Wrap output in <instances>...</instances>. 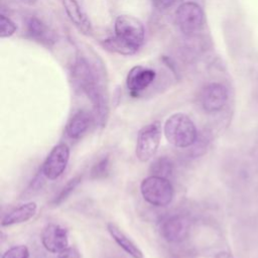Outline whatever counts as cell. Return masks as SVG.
<instances>
[{
  "mask_svg": "<svg viewBox=\"0 0 258 258\" xmlns=\"http://www.w3.org/2000/svg\"><path fill=\"white\" fill-rule=\"evenodd\" d=\"M73 78L90 99L96 123L101 127L106 126L109 117V100L98 74L86 59L79 58L73 70Z\"/></svg>",
  "mask_w": 258,
  "mask_h": 258,
  "instance_id": "6da1fadb",
  "label": "cell"
},
{
  "mask_svg": "<svg viewBox=\"0 0 258 258\" xmlns=\"http://www.w3.org/2000/svg\"><path fill=\"white\" fill-rule=\"evenodd\" d=\"M114 29L115 35L104 41V45L112 51L122 54H133L144 42V26L134 16H118L115 20Z\"/></svg>",
  "mask_w": 258,
  "mask_h": 258,
  "instance_id": "7a4b0ae2",
  "label": "cell"
},
{
  "mask_svg": "<svg viewBox=\"0 0 258 258\" xmlns=\"http://www.w3.org/2000/svg\"><path fill=\"white\" fill-rule=\"evenodd\" d=\"M163 133L166 140L178 148L189 147L198 139V130L194 121L183 113L169 116L164 123Z\"/></svg>",
  "mask_w": 258,
  "mask_h": 258,
  "instance_id": "3957f363",
  "label": "cell"
},
{
  "mask_svg": "<svg viewBox=\"0 0 258 258\" xmlns=\"http://www.w3.org/2000/svg\"><path fill=\"white\" fill-rule=\"evenodd\" d=\"M140 192L145 202L154 207H165L172 202L174 189L168 178L149 175L140 183Z\"/></svg>",
  "mask_w": 258,
  "mask_h": 258,
  "instance_id": "277c9868",
  "label": "cell"
},
{
  "mask_svg": "<svg viewBox=\"0 0 258 258\" xmlns=\"http://www.w3.org/2000/svg\"><path fill=\"white\" fill-rule=\"evenodd\" d=\"M161 134L162 129L159 121L149 123L138 131L135 154L141 162L148 161L155 155L160 144Z\"/></svg>",
  "mask_w": 258,
  "mask_h": 258,
  "instance_id": "5b68a950",
  "label": "cell"
},
{
  "mask_svg": "<svg viewBox=\"0 0 258 258\" xmlns=\"http://www.w3.org/2000/svg\"><path fill=\"white\" fill-rule=\"evenodd\" d=\"M204 11L202 7L191 1L184 2L175 11V19L179 29L186 34L194 33L200 29L204 22Z\"/></svg>",
  "mask_w": 258,
  "mask_h": 258,
  "instance_id": "8992f818",
  "label": "cell"
},
{
  "mask_svg": "<svg viewBox=\"0 0 258 258\" xmlns=\"http://www.w3.org/2000/svg\"><path fill=\"white\" fill-rule=\"evenodd\" d=\"M70 159V148L60 143L52 147L41 165V171L49 180L56 179L64 171Z\"/></svg>",
  "mask_w": 258,
  "mask_h": 258,
  "instance_id": "52a82bcc",
  "label": "cell"
},
{
  "mask_svg": "<svg viewBox=\"0 0 258 258\" xmlns=\"http://www.w3.org/2000/svg\"><path fill=\"white\" fill-rule=\"evenodd\" d=\"M190 230L187 216L176 214L166 218L160 225V235L168 243H180L186 239Z\"/></svg>",
  "mask_w": 258,
  "mask_h": 258,
  "instance_id": "ba28073f",
  "label": "cell"
},
{
  "mask_svg": "<svg viewBox=\"0 0 258 258\" xmlns=\"http://www.w3.org/2000/svg\"><path fill=\"white\" fill-rule=\"evenodd\" d=\"M228 101V90L220 83L207 85L201 94V104L208 113H215L222 110Z\"/></svg>",
  "mask_w": 258,
  "mask_h": 258,
  "instance_id": "9c48e42d",
  "label": "cell"
},
{
  "mask_svg": "<svg viewBox=\"0 0 258 258\" xmlns=\"http://www.w3.org/2000/svg\"><path fill=\"white\" fill-rule=\"evenodd\" d=\"M41 243L48 252L59 253L69 247L68 230L60 225L50 223L42 230Z\"/></svg>",
  "mask_w": 258,
  "mask_h": 258,
  "instance_id": "30bf717a",
  "label": "cell"
},
{
  "mask_svg": "<svg viewBox=\"0 0 258 258\" xmlns=\"http://www.w3.org/2000/svg\"><path fill=\"white\" fill-rule=\"evenodd\" d=\"M156 74L153 70L142 66L132 68L126 79V86L131 96H139L155 80Z\"/></svg>",
  "mask_w": 258,
  "mask_h": 258,
  "instance_id": "8fae6325",
  "label": "cell"
},
{
  "mask_svg": "<svg viewBox=\"0 0 258 258\" xmlns=\"http://www.w3.org/2000/svg\"><path fill=\"white\" fill-rule=\"evenodd\" d=\"M94 116L86 110L76 112L66 125V133L72 139H80L89 130Z\"/></svg>",
  "mask_w": 258,
  "mask_h": 258,
  "instance_id": "7c38bea8",
  "label": "cell"
},
{
  "mask_svg": "<svg viewBox=\"0 0 258 258\" xmlns=\"http://www.w3.org/2000/svg\"><path fill=\"white\" fill-rule=\"evenodd\" d=\"M37 211V206L34 202H28L8 212L1 221V226H12L21 224L32 219Z\"/></svg>",
  "mask_w": 258,
  "mask_h": 258,
  "instance_id": "4fadbf2b",
  "label": "cell"
},
{
  "mask_svg": "<svg viewBox=\"0 0 258 258\" xmlns=\"http://www.w3.org/2000/svg\"><path fill=\"white\" fill-rule=\"evenodd\" d=\"M107 230L113 240L119 245V247L122 248L132 258H143V253L141 249L115 224L108 223Z\"/></svg>",
  "mask_w": 258,
  "mask_h": 258,
  "instance_id": "5bb4252c",
  "label": "cell"
},
{
  "mask_svg": "<svg viewBox=\"0 0 258 258\" xmlns=\"http://www.w3.org/2000/svg\"><path fill=\"white\" fill-rule=\"evenodd\" d=\"M62 5L72 22L82 31L90 32L91 23L77 0H62Z\"/></svg>",
  "mask_w": 258,
  "mask_h": 258,
  "instance_id": "9a60e30c",
  "label": "cell"
},
{
  "mask_svg": "<svg viewBox=\"0 0 258 258\" xmlns=\"http://www.w3.org/2000/svg\"><path fill=\"white\" fill-rule=\"evenodd\" d=\"M173 162L168 156H160L153 160L150 165L149 171L151 175H156L164 178H168L173 172Z\"/></svg>",
  "mask_w": 258,
  "mask_h": 258,
  "instance_id": "2e32d148",
  "label": "cell"
},
{
  "mask_svg": "<svg viewBox=\"0 0 258 258\" xmlns=\"http://www.w3.org/2000/svg\"><path fill=\"white\" fill-rule=\"evenodd\" d=\"M82 181V175H77L73 178H71L61 188L60 190L55 195V197L52 200V205L58 206L61 203H63L70 196L71 194L75 190V188L80 184Z\"/></svg>",
  "mask_w": 258,
  "mask_h": 258,
  "instance_id": "e0dca14e",
  "label": "cell"
},
{
  "mask_svg": "<svg viewBox=\"0 0 258 258\" xmlns=\"http://www.w3.org/2000/svg\"><path fill=\"white\" fill-rule=\"evenodd\" d=\"M110 172V158L109 156H104L98 162H96L91 171V177L93 179H100L106 177Z\"/></svg>",
  "mask_w": 258,
  "mask_h": 258,
  "instance_id": "ac0fdd59",
  "label": "cell"
},
{
  "mask_svg": "<svg viewBox=\"0 0 258 258\" xmlns=\"http://www.w3.org/2000/svg\"><path fill=\"white\" fill-rule=\"evenodd\" d=\"M27 28L29 33L36 38H43L46 35V26L38 18L31 16L27 19Z\"/></svg>",
  "mask_w": 258,
  "mask_h": 258,
  "instance_id": "d6986e66",
  "label": "cell"
},
{
  "mask_svg": "<svg viewBox=\"0 0 258 258\" xmlns=\"http://www.w3.org/2000/svg\"><path fill=\"white\" fill-rule=\"evenodd\" d=\"M1 258H29V250L25 245H16L6 250Z\"/></svg>",
  "mask_w": 258,
  "mask_h": 258,
  "instance_id": "ffe728a7",
  "label": "cell"
},
{
  "mask_svg": "<svg viewBox=\"0 0 258 258\" xmlns=\"http://www.w3.org/2000/svg\"><path fill=\"white\" fill-rule=\"evenodd\" d=\"M15 23L7 16L1 15L0 17V36L2 38L11 36L16 31Z\"/></svg>",
  "mask_w": 258,
  "mask_h": 258,
  "instance_id": "44dd1931",
  "label": "cell"
},
{
  "mask_svg": "<svg viewBox=\"0 0 258 258\" xmlns=\"http://www.w3.org/2000/svg\"><path fill=\"white\" fill-rule=\"evenodd\" d=\"M57 258H80V253L75 247H67L58 253Z\"/></svg>",
  "mask_w": 258,
  "mask_h": 258,
  "instance_id": "7402d4cb",
  "label": "cell"
},
{
  "mask_svg": "<svg viewBox=\"0 0 258 258\" xmlns=\"http://www.w3.org/2000/svg\"><path fill=\"white\" fill-rule=\"evenodd\" d=\"M151 2L156 8L163 10L169 8L174 3V0H151Z\"/></svg>",
  "mask_w": 258,
  "mask_h": 258,
  "instance_id": "603a6c76",
  "label": "cell"
},
{
  "mask_svg": "<svg viewBox=\"0 0 258 258\" xmlns=\"http://www.w3.org/2000/svg\"><path fill=\"white\" fill-rule=\"evenodd\" d=\"M215 258H234V257L231 255V253L226 252V251H223V252H219V253L215 256Z\"/></svg>",
  "mask_w": 258,
  "mask_h": 258,
  "instance_id": "cb8c5ba5",
  "label": "cell"
}]
</instances>
